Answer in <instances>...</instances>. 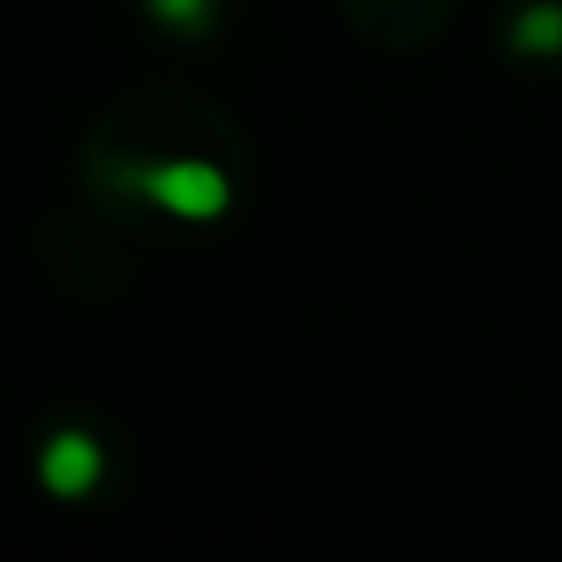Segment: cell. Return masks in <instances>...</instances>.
Returning a JSON list of instances; mask_svg holds the SVG:
<instances>
[{"label": "cell", "mask_w": 562, "mask_h": 562, "mask_svg": "<svg viewBox=\"0 0 562 562\" xmlns=\"http://www.w3.org/2000/svg\"><path fill=\"white\" fill-rule=\"evenodd\" d=\"M144 7L166 23V29H177V34H193V29H204L210 23V12H215V0H144Z\"/></svg>", "instance_id": "4"}, {"label": "cell", "mask_w": 562, "mask_h": 562, "mask_svg": "<svg viewBox=\"0 0 562 562\" xmlns=\"http://www.w3.org/2000/svg\"><path fill=\"white\" fill-rule=\"evenodd\" d=\"M100 469H105V452H100V441L83 436V430H61V436L40 452V480H45V491H56V496H89V491L100 485Z\"/></svg>", "instance_id": "2"}, {"label": "cell", "mask_w": 562, "mask_h": 562, "mask_svg": "<svg viewBox=\"0 0 562 562\" xmlns=\"http://www.w3.org/2000/svg\"><path fill=\"white\" fill-rule=\"evenodd\" d=\"M518 45L535 50V56L562 50V7H529V12L518 18Z\"/></svg>", "instance_id": "3"}, {"label": "cell", "mask_w": 562, "mask_h": 562, "mask_svg": "<svg viewBox=\"0 0 562 562\" xmlns=\"http://www.w3.org/2000/svg\"><path fill=\"white\" fill-rule=\"evenodd\" d=\"M138 188L160 210H171L182 221H215L232 204V182L210 160H160V166H144L138 171Z\"/></svg>", "instance_id": "1"}]
</instances>
